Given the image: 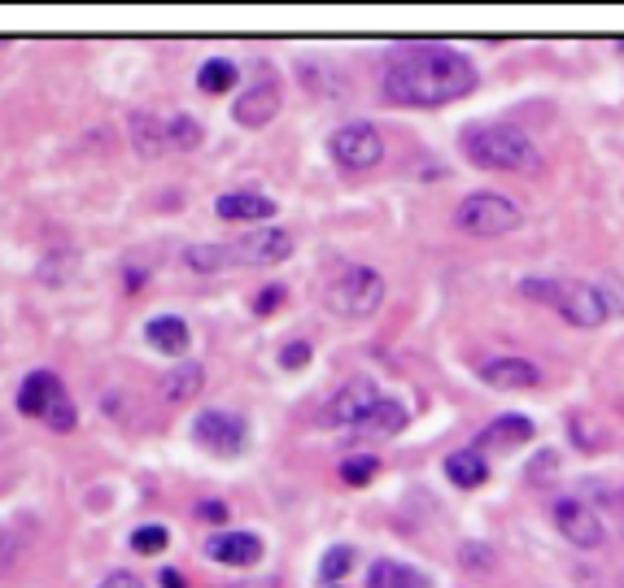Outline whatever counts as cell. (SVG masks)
<instances>
[{
  "label": "cell",
  "mask_w": 624,
  "mask_h": 588,
  "mask_svg": "<svg viewBox=\"0 0 624 588\" xmlns=\"http://www.w3.org/2000/svg\"><path fill=\"white\" fill-rule=\"evenodd\" d=\"M350 567H354V549H350V545H332V549L323 553V562H319V580H323V585H337V580L350 576Z\"/></svg>",
  "instance_id": "cell-25"
},
{
  "label": "cell",
  "mask_w": 624,
  "mask_h": 588,
  "mask_svg": "<svg viewBox=\"0 0 624 588\" xmlns=\"http://www.w3.org/2000/svg\"><path fill=\"white\" fill-rule=\"evenodd\" d=\"M45 423H49L52 432H75V423H79V414H75V401H70V396H61V401H57V405L49 410V419H45Z\"/></svg>",
  "instance_id": "cell-29"
},
{
  "label": "cell",
  "mask_w": 624,
  "mask_h": 588,
  "mask_svg": "<svg viewBox=\"0 0 624 588\" xmlns=\"http://www.w3.org/2000/svg\"><path fill=\"white\" fill-rule=\"evenodd\" d=\"M223 588H280V580H241V585H223Z\"/></svg>",
  "instance_id": "cell-37"
},
{
  "label": "cell",
  "mask_w": 624,
  "mask_h": 588,
  "mask_svg": "<svg viewBox=\"0 0 624 588\" xmlns=\"http://www.w3.org/2000/svg\"><path fill=\"white\" fill-rule=\"evenodd\" d=\"M61 396H66V389H61V380L52 371H31L22 380V389H18V410L27 419H49V410Z\"/></svg>",
  "instance_id": "cell-13"
},
{
  "label": "cell",
  "mask_w": 624,
  "mask_h": 588,
  "mask_svg": "<svg viewBox=\"0 0 624 588\" xmlns=\"http://www.w3.org/2000/svg\"><path fill=\"white\" fill-rule=\"evenodd\" d=\"M380 401H384V396H380V389H376V380L359 375V380H350L345 389L332 392V396L323 401L319 423H323V428H359Z\"/></svg>",
  "instance_id": "cell-7"
},
{
  "label": "cell",
  "mask_w": 624,
  "mask_h": 588,
  "mask_svg": "<svg viewBox=\"0 0 624 588\" xmlns=\"http://www.w3.org/2000/svg\"><path fill=\"white\" fill-rule=\"evenodd\" d=\"M193 437L206 444L209 453H241L245 449V419L241 414H227V410H202L197 423H193Z\"/></svg>",
  "instance_id": "cell-9"
},
{
  "label": "cell",
  "mask_w": 624,
  "mask_h": 588,
  "mask_svg": "<svg viewBox=\"0 0 624 588\" xmlns=\"http://www.w3.org/2000/svg\"><path fill=\"white\" fill-rule=\"evenodd\" d=\"M18 553H22V537L13 528H0V576L18 562Z\"/></svg>",
  "instance_id": "cell-30"
},
{
  "label": "cell",
  "mask_w": 624,
  "mask_h": 588,
  "mask_svg": "<svg viewBox=\"0 0 624 588\" xmlns=\"http://www.w3.org/2000/svg\"><path fill=\"white\" fill-rule=\"evenodd\" d=\"M293 257V236L284 227H262L250 232L232 245H188L184 248V266L197 275H214L227 266H280Z\"/></svg>",
  "instance_id": "cell-2"
},
{
  "label": "cell",
  "mask_w": 624,
  "mask_h": 588,
  "mask_svg": "<svg viewBox=\"0 0 624 588\" xmlns=\"http://www.w3.org/2000/svg\"><path fill=\"white\" fill-rule=\"evenodd\" d=\"M533 441V423L524 419V414H503V419H494L476 444H485V449H511V444H528Z\"/></svg>",
  "instance_id": "cell-18"
},
{
  "label": "cell",
  "mask_w": 624,
  "mask_h": 588,
  "mask_svg": "<svg viewBox=\"0 0 624 588\" xmlns=\"http://www.w3.org/2000/svg\"><path fill=\"white\" fill-rule=\"evenodd\" d=\"M524 296H533V301H542V305H550L564 323H573V327H598V323H607V301L603 293L594 288V284H585V280H524L520 284Z\"/></svg>",
  "instance_id": "cell-4"
},
{
  "label": "cell",
  "mask_w": 624,
  "mask_h": 588,
  "mask_svg": "<svg viewBox=\"0 0 624 588\" xmlns=\"http://www.w3.org/2000/svg\"><path fill=\"white\" fill-rule=\"evenodd\" d=\"M376 471H380V462H376L371 453H359V458H345V462H341V480H345L350 489H363V484H371V480H376Z\"/></svg>",
  "instance_id": "cell-27"
},
{
  "label": "cell",
  "mask_w": 624,
  "mask_h": 588,
  "mask_svg": "<svg viewBox=\"0 0 624 588\" xmlns=\"http://www.w3.org/2000/svg\"><path fill=\"white\" fill-rule=\"evenodd\" d=\"M446 476L459 484V489H480L489 480V462L480 458V449H459L446 458Z\"/></svg>",
  "instance_id": "cell-19"
},
{
  "label": "cell",
  "mask_w": 624,
  "mask_h": 588,
  "mask_svg": "<svg viewBox=\"0 0 624 588\" xmlns=\"http://www.w3.org/2000/svg\"><path fill=\"white\" fill-rule=\"evenodd\" d=\"M298 79H302L311 92H319V97H328V100L350 97V79H341V75L328 70L323 61H302V66H298Z\"/></svg>",
  "instance_id": "cell-20"
},
{
  "label": "cell",
  "mask_w": 624,
  "mask_h": 588,
  "mask_svg": "<svg viewBox=\"0 0 624 588\" xmlns=\"http://www.w3.org/2000/svg\"><path fill=\"white\" fill-rule=\"evenodd\" d=\"M197 84H202V92H209V97L232 92V88H236V61H227V57H209V61H202Z\"/></svg>",
  "instance_id": "cell-23"
},
{
  "label": "cell",
  "mask_w": 624,
  "mask_h": 588,
  "mask_svg": "<svg viewBox=\"0 0 624 588\" xmlns=\"http://www.w3.org/2000/svg\"><path fill=\"white\" fill-rule=\"evenodd\" d=\"M464 153H468V161L485 166V170H524V175H533L542 166V153L520 127H468L464 131Z\"/></svg>",
  "instance_id": "cell-3"
},
{
  "label": "cell",
  "mask_w": 624,
  "mask_h": 588,
  "mask_svg": "<svg viewBox=\"0 0 624 588\" xmlns=\"http://www.w3.org/2000/svg\"><path fill=\"white\" fill-rule=\"evenodd\" d=\"M480 75L464 52L446 49V45H407L389 57L384 66V97L393 105H419V109H432V105H450V100H464L476 92Z\"/></svg>",
  "instance_id": "cell-1"
},
{
  "label": "cell",
  "mask_w": 624,
  "mask_h": 588,
  "mask_svg": "<svg viewBox=\"0 0 624 588\" xmlns=\"http://www.w3.org/2000/svg\"><path fill=\"white\" fill-rule=\"evenodd\" d=\"M455 223H459L468 236L498 241V236H507V232H516V227H520V205H516L511 196H503V193H476L459 205Z\"/></svg>",
  "instance_id": "cell-6"
},
{
  "label": "cell",
  "mask_w": 624,
  "mask_h": 588,
  "mask_svg": "<svg viewBox=\"0 0 624 588\" xmlns=\"http://www.w3.org/2000/svg\"><path fill=\"white\" fill-rule=\"evenodd\" d=\"M328 153H332L337 166H345V170H371V166H380V157H384V140H380V131H376L371 122H345V127L332 131Z\"/></svg>",
  "instance_id": "cell-8"
},
{
  "label": "cell",
  "mask_w": 624,
  "mask_h": 588,
  "mask_svg": "<svg viewBox=\"0 0 624 588\" xmlns=\"http://www.w3.org/2000/svg\"><path fill=\"white\" fill-rule=\"evenodd\" d=\"M145 341L154 344L157 353H184L193 336H188V323L179 314H157L145 323Z\"/></svg>",
  "instance_id": "cell-17"
},
{
  "label": "cell",
  "mask_w": 624,
  "mask_h": 588,
  "mask_svg": "<svg viewBox=\"0 0 624 588\" xmlns=\"http://www.w3.org/2000/svg\"><path fill=\"white\" fill-rule=\"evenodd\" d=\"M407 423H411V410H407L402 401H389V396H384V401H380V405H376V410L367 414L363 423L354 428V441H359V444L393 441V437H398V432H402Z\"/></svg>",
  "instance_id": "cell-14"
},
{
  "label": "cell",
  "mask_w": 624,
  "mask_h": 588,
  "mask_svg": "<svg viewBox=\"0 0 624 588\" xmlns=\"http://www.w3.org/2000/svg\"><path fill=\"white\" fill-rule=\"evenodd\" d=\"M157 585L162 588H184V576H179V571H162V576H157Z\"/></svg>",
  "instance_id": "cell-36"
},
{
  "label": "cell",
  "mask_w": 624,
  "mask_h": 588,
  "mask_svg": "<svg viewBox=\"0 0 624 588\" xmlns=\"http://www.w3.org/2000/svg\"><path fill=\"white\" fill-rule=\"evenodd\" d=\"M280 301H284V288L271 284V288H262V293L254 296V310H259V314H271V310H280Z\"/></svg>",
  "instance_id": "cell-32"
},
{
  "label": "cell",
  "mask_w": 624,
  "mask_h": 588,
  "mask_svg": "<svg viewBox=\"0 0 624 588\" xmlns=\"http://www.w3.org/2000/svg\"><path fill=\"white\" fill-rule=\"evenodd\" d=\"M166 131H170V145L175 148H184V153H193V148L202 145V122L197 118H188V114H175L170 122H166Z\"/></svg>",
  "instance_id": "cell-26"
},
{
  "label": "cell",
  "mask_w": 624,
  "mask_h": 588,
  "mask_svg": "<svg viewBox=\"0 0 624 588\" xmlns=\"http://www.w3.org/2000/svg\"><path fill=\"white\" fill-rule=\"evenodd\" d=\"M555 528L564 532V540H573L576 549H598V545H603V523H598V514H594L585 501H573V497L555 501Z\"/></svg>",
  "instance_id": "cell-10"
},
{
  "label": "cell",
  "mask_w": 624,
  "mask_h": 588,
  "mask_svg": "<svg viewBox=\"0 0 624 588\" xmlns=\"http://www.w3.org/2000/svg\"><path fill=\"white\" fill-rule=\"evenodd\" d=\"M480 380L498 392H524L542 384V371L533 362H524V357H498V362H485Z\"/></svg>",
  "instance_id": "cell-15"
},
{
  "label": "cell",
  "mask_w": 624,
  "mask_h": 588,
  "mask_svg": "<svg viewBox=\"0 0 624 588\" xmlns=\"http://www.w3.org/2000/svg\"><path fill=\"white\" fill-rule=\"evenodd\" d=\"M166 540H170V532L149 523V528H136V532H131V549H136V553H157V549H166Z\"/></svg>",
  "instance_id": "cell-28"
},
{
  "label": "cell",
  "mask_w": 624,
  "mask_h": 588,
  "mask_svg": "<svg viewBox=\"0 0 624 588\" xmlns=\"http://www.w3.org/2000/svg\"><path fill=\"white\" fill-rule=\"evenodd\" d=\"M306 362H311V344L306 341H289L280 349V366H284V371H298V366H306Z\"/></svg>",
  "instance_id": "cell-31"
},
{
  "label": "cell",
  "mask_w": 624,
  "mask_h": 588,
  "mask_svg": "<svg viewBox=\"0 0 624 588\" xmlns=\"http://www.w3.org/2000/svg\"><path fill=\"white\" fill-rule=\"evenodd\" d=\"M202 384H206V371H202V362H179V366L166 375L162 392H166V401H193V396L202 392Z\"/></svg>",
  "instance_id": "cell-22"
},
{
  "label": "cell",
  "mask_w": 624,
  "mask_h": 588,
  "mask_svg": "<svg viewBox=\"0 0 624 588\" xmlns=\"http://www.w3.org/2000/svg\"><path fill=\"white\" fill-rule=\"evenodd\" d=\"M367 588H423L411 567H402V562H376L371 571H367Z\"/></svg>",
  "instance_id": "cell-24"
},
{
  "label": "cell",
  "mask_w": 624,
  "mask_h": 588,
  "mask_svg": "<svg viewBox=\"0 0 624 588\" xmlns=\"http://www.w3.org/2000/svg\"><path fill=\"white\" fill-rule=\"evenodd\" d=\"M464 562L468 567H494V553L485 545H464Z\"/></svg>",
  "instance_id": "cell-34"
},
{
  "label": "cell",
  "mask_w": 624,
  "mask_h": 588,
  "mask_svg": "<svg viewBox=\"0 0 624 588\" xmlns=\"http://www.w3.org/2000/svg\"><path fill=\"white\" fill-rule=\"evenodd\" d=\"M616 49H621V52H624V40H621V45H616Z\"/></svg>",
  "instance_id": "cell-39"
},
{
  "label": "cell",
  "mask_w": 624,
  "mask_h": 588,
  "mask_svg": "<svg viewBox=\"0 0 624 588\" xmlns=\"http://www.w3.org/2000/svg\"><path fill=\"white\" fill-rule=\"evenodd\" d=\"M384 305V280L371 266H350L328 284V310L341 318H371Z\"/></svg>",
  "instance_id": "cell-5"
},
{
  "label": "cell",
  "mask_w": 624,
  "mask_h": 588,
  "mask_svg": "<svg viewBox=\"0 0 624 588\" xmlns=\"http://www.w3.org/2000/svg\"><path fill=\"white\" fill-rule=\"evenodd\" d=\"M214 214L223 223H262L275 214V200L262 193H223L214 200Z\"/></svg>",
  "instance_id": "cell-16"
},
{
  "label": "cell",
  "mask_w": 624,
  "mask_h": 588,
  "mask_svg": "<svg viewBox=\"0 0 624 588\" xmlns=\"http://www.w3.org/2000/svg\"><path fill=\"white\" fill-rule=\"evenodd\" d=\"M97 588H145L140 585V576H131V571H114V576H105V585Z\"/></svg>",
  "instance_id": "cell-35"
},
{
  "label": "cell",
  "mask_w": 624,
  "mask_h": 588,
  "mask_svg": "<svg viewBox=\"0 0 624 588\" xmlns=\"http://www.w3.org/2000/svg\"><path fill=\"white\" fill-rule=\"evenodd\" d=\"M123 284H127V288H131V293H136V288H140V284H145V271H127V275H123Z\"/></svg>",
  "instance_id": "cell-38"
},
{
  "label": "cell",
  "mask_w": 624,
  "mask_h": 588,
  "mask_svg": "<svg viewBox=\"0 0 624 588\" xmlns=\"http://www.w3.org/2000/svg\"><path fill=\"white\" fill-rule=\"evenodd\" d=\"M127 127H131V140H136V148H140L145 157H157L162 148L170 145L166 122L154 118V114H131V118H127Z\"/></svg>",
  "instance_id": "cell-21"
},
{
  "label": "cell",
  "mask_w": 624,
  "mask_h": 588,
  "mask_svg": "<svg viewBox=\"0 0 624 588\" xmlns=\"http://www.w3.org/2000/svg\"><path fill=\"white\" fill-rule=\"evenodd\" d=\"M197 519H206V523H227V506H223V501H202V506H197Z\"/></svg>",
  "instance_id": "cell-33"
},
{
  "label": "cell",
  "mask_w": 624,
  "mask_h": 588,
  "mask_svg": "<svg viewBox=\"0 0 624 588\" xmlns=\"http://www.w3.org/2000/svg\"><path fill=\"white\" fill-rule=\"evenodd\" d=\"M206 558L218 567H254L262 558V537L254 532H218L206 540Z\"/></svg>",
  "instance_id": "cell-12"
},
{
  "label": "cell",
  "mask_w": 624,
  "mask_h": 588,
  "mask_svg": "<svg viewBox=\"0 0 624 588\" xmlns=\"http://www.w3.org/2000/svg\"><path fill=\"white\" fill-rule=\"evenodd\" d=\"M275 114H280V88H275V79H266V75H262L245 97H236V105H232V118H236L241 127H250V131L266 127Z\"/></svg>",
  "instance_id": "cell-11"
}]
</instances>
